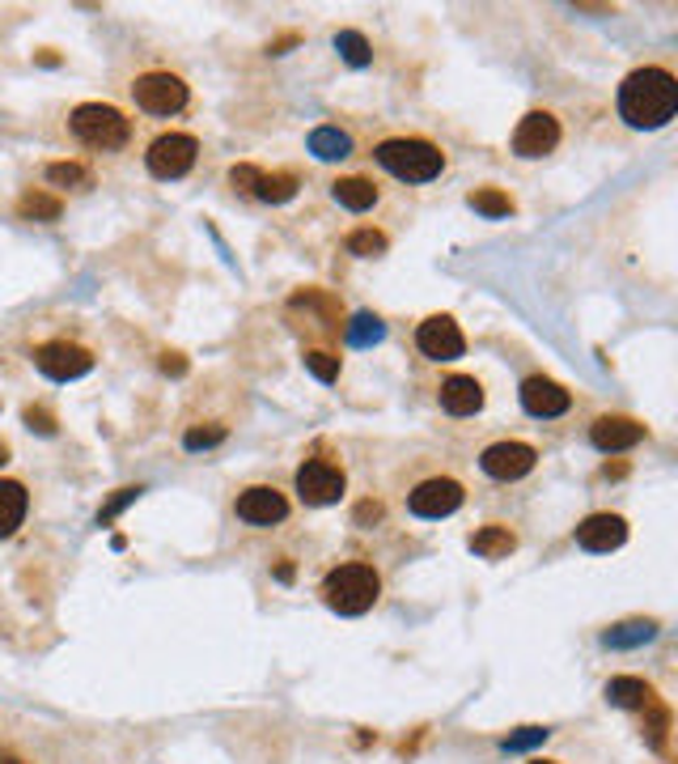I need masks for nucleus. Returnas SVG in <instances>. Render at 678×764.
Returning <instances> with one entry per match:
<instances>
[{"label":"nucleus","instance_id":"bb28decb","mask_svg":"<svg viewBox=\"0 0 678 764\" xmlns=\"http://www.w3.org/2000/svg\"><path fill=\"white\" fill-rule=\"evenodd\" d=\"M17 213H22L26 222H55V217H60V200L47 196V191H26V196L17 200Z\"/></svg>","mask_w":678,"mask_h":764},{"label":"nucleus","instance_id":"5701e85b","mask_svg":"<svg viewBox=\"0 0 678 764\" xmlns=\"http://www.w3.org/2000/svg\"><path fill=\"white\" fill-rule=\"evenodd\" d=\"M653 637H657V625H653V621H624V625L602 633V646H606V650H628V646H644V641H653Z\"/></svg>","mask_w":678,"mask_h":764},{"label":"nucleus","instance_id":"9d476101","mask_svg":"<svg viewBox=\"0 0 678 764\" xmlns=\"http://www.w3.org/2000/svg\"><path fill=\"white\" fill-rule=\"evenodd\" d=\"M535 463H539V454L526 442H497V447L484 450V459H479V467L492 480H522L526 472H535Z\"/></svg>","mask_w":678,"mask_h":764},{"label":"nucleus","instance_id":"a19ab883","mask_svg":"<svg viewBox=\"0 0 678 764\" xmlns=\"http://www.w3.org/2000/svg\"><path fill=\"white\" fill-rule=\"evenodd\" d=\"M4 459H9V447H4V442H0V463H4Z\"/></svg>","mask_w":678,"mask_h":764},{"label":"nucleus","instance_id":"a211bd4d","mask_svg":"<svg viewBox=\"0 0 678 764\" xmlns=\"http://www.w3.org/2000/svg\"><path fill=\"white\" fill-rule=\"evenodd\" d=\"M606 701L619 705V710H644V705L657 701V697H653V688H649L644 679H636V675H615V679L606 684Z\"/></svg>","mask_w":678,"mask_h":764},{"label":"nucleus","instance_id":"dca6fc26","mask_svg":"<svg viewBox=\"0 0 678 764\" xmlns=\"http://www.w3.org/2000/svg\"><path fill=\"white\" fill-rule=\"evenodd\" d=\"M644 438V425L632 421V416H598L590 429V442L598 450H632L636 442Z\"/></svg>","mask_w":678,"mask_h":764},{"label":"nucleus","instance_id":"e433bc0d","mask_svg":"<svg viewBox=\"0 0 678 764\" xmlns=\"http://www.w3.org/2000/svg\"><path fill=\"white\" fill-rule=\"evenodd\" d=\"M26 425L39 429V434H47V438L55 434V416H51L47 408H26Z\"/></svg>","mask_w":678,"mask_h":764},{"label":"nucleus","instance_id":"a878e982","mask_svg":"<svg viewBox=\"0 0 678 764\" xmlns=\"http://www.w3.org/2000/svg\"><path fill=\"white\" fill-rule=\"evenodd\" d=\"M336 51L343 55V64H352V68H365V64L374 60V47H369V39H365L361 30H339Z\"/></svg>","mask_w":678,"mask_h":764},{"label":"nucleus","instance_id":"aec40b11","mask_svg":"<svg viewBox=\"0 0 678 764\" xmlns=\"http://www.w3.org/2000/svg\"><path fill=\"white\" fill-rule=\"evenodd\" d=\"M26 518V489L17 480H0V540L13 536Z\"/></svg>","mask_w":678,"mask_h":764},{"label":"nucleus","instance_id":"f3484780","mask_svg":"<svg viewBox=\"0 0 678 764\" xmlns=\"http://www.w3.org/2000/svg\"><path fill=\"white\" fill-rule=\"evenodd\" d=\"M441 408L450 416H470V412L484 408V387L475 378H466V374H454V378L441 383Z\"/></svg>","mask_w":678,"mask_h":764},{"label":"nucleus","instance_id":"b1692460","mask_svg":"<svg viewBox=\"0 0 678 764\" xmlns=\"http://www.w3.org/2000/svg\"><path fill=\"white\" fill-rule=\"evenodd\" d=\"M381 336H386V323L378 315H352V323L343 327V340L352 345V349H369V345H378Z\"/></svg>","mask_w":678,"mask_h":764},{"label":"nucleus","instance_id":"f03ea898","mask_svg":"<svg viewBox=\"0 0 678 764\" xmlns=\"http://www.w3.org/2000/svg\"><path fill=\"white\" fill-rule=\"evenodd\" d=\"M378 594H381V583L369 565H339V569L327 574V583H323V599H327V608L339 612V616H361V612H369V608L378 603Z\"/></svg>","mask_w":678,"mask_h":764},{"label":"nucleus","instance_id":"473e14b6","mask_svg":"<svg viewBox=\"0 0 678 764\" xmlns=\"http://www.w3.org/2000/svg\"><path fill=\"white\" fill-rule=\"evenodd\" d=\"M216 442H225V425H196V429H187V438H183L187 450H204V447H216Z\"/></svg>","mask_w":678,"mask_h":764},{"label":"nucleus","instance_id":"f8f14e48","mask_svg":"<svg viewBox=\"0 0 678 764\" xmlns=\"http://www.w3.org/2000/svg\"><path fill=\"white\" fill-rule=\"evenodd\" d=\"M555 145H560V124H555V115H548V111H530L517 124V133H513V153L517 158H543Z\"/></svg>","mask_w":678,"mask_h":764},{"label":"nucleus","instance_id":"393cba45","mask_svg":"<svg viewBox=\"0 0 678 764\" xmlns=\"http://www.w3.org/2000/svg\"><path fill=\"white\" fill-rule=\"evenodd\" d=\"M254 196H259V200H267V204H285V200H293L297 196V175H289V171L259 175V183H254Z\"/></svg>","mask_w":678,"mask_h":764},{"label":"nucleus","instance_id":"2eb2a0df","mask_svg":"<svg viewBox=\"0 0 678 764\" xmlns=\"http://www.w3.org/2000/svg\"><path fill=\"white\" fill-rule=\"evenodd\" d=\"M628 540V523L619 514H590L581 527H577V543L586 552H615L619 543Z\"/></svg>","mask_w":678,"mask_h":764},{"label":"nucleus","instance_id":"cd10ccee","mask_svg":"<svg viewBox=\"0 0 678 764\" xmlns=\"http://www.w3.org/2000/svg\"><path fill=\"white\" fill-rule=\"evenodd\" d=\"M470 209L484 213V217H508L513 200H508L505 191H497V187H479V191H470Z\"/></svg>","mask_w":678,"mask_h":764},{"label":"nucleus","instance_id":"f257e3e1","mask_svg":"<svg viewBox=\"0 0 678 764\" xmlns=\"http://www.w3.org/2000/svg\"><path fill=\"white\" fill-rule=\"evenodd\" d=\"M678 111V82L666 68H636L619 86V115L632 128H662Z\"/></svg>","mask_w":678,"mask_h":764},{"label":"nucleus","instance_id":"20e7f679","mask_svg":"<svg viewBox=\"0 0 678 764\" xmlns=\"http://www.w3.org/2000/svg\"><path fill=\"white\" fill-rule=\"evenodd\" d=\"M73 133L81 136L85 145H93V149H120L127 145V120L115 111V107H102V102H85L73 111Z\"/></svg>","mask_w":678,"mask_h":764},{"label":"nucleus","instance_id":"c756f323","mask_svg":"<svg viewBox=\"0 0 678 764\" xmlns=\"http://www.w3.org/2000/svg\"><path fill=\"white\" fill-rule=\"evenodd\" d=\"M348 251L361 255V260H374V255L386 251V234H378V229H352L348 234Z\"/></svg>","mask_w":678,"mask_h":764},{"label":"nucleus","instance_id":"4be33fe9","mask_svg":"<svg viewBox=\"0 0 678 764\" xmlns=\"http://www.w3.org/2000/svg\"><path fill=\"white\" fill-rule=\"evenodd\" d=\"M470 548H475L479 556H488V561H501V556H508V552L517 548V536H513L508 527H501V523H492V527H484V531L470 536Z\"/></svg>","mask_w":678,"mask_h":764},{"label":"nucleus","instance_id":"4468645a","mask_svg":"<svg viewBox=\"0 0 678 764\" xmlns=\"http://www.w3.org/2000/svg\"><path fill=\"white\" fill-rule=\"evenodd\" d=\"M285 514H289L285 493H276V489H267V485H254V489H247V493L238 497V518H242V523L272 527V523H280Z\"/></svg>","mask_w":678,"mask_h":764},{"label":"nucleus","instance_id":"7c9ffc66","mask_svg":"<svg viewBox=\"0 0 678 764\" xmlns=\"http://www.w3.org/2000/svg\"><path fill=\"white\" fill-rule=\"evenodd\" d=\"M47 179L55 183V187H85L89 171L77 166V162H55V166H47Z\"/></svg>","mask_w":678,"mask_h":764},{"label":"nucleus","instance_id":"2f4dec72","mask_svg":"<svg viewBox=\"0 0 678 764\" xmlns=\"http://www.w3.org/2000/svg\"><path fill=\"white\" fill-rule=\"evenodd\" d=\"M305 370H310L318 383H336L339 378V358L323 353V349H314V353H305Z\"/></svg>","mask_w":678,"mask_h":764},{"label":"nucleus","instance_id":"7ed1b4c3","mask_svg":"<svg viewBox=\"0 0 678 764\" xmlns=\"http://www.w3.org/2000/svg\"><path fill=\"white\" fill-rule=\"evenodd\" d=\"M374 158L394 179L407 183H428L445 171V153L437 145H428V140H403V136L399 140H381Z\"/></svg>","mask_w":678,"mask_h":764},{"label":"nucleus","instance_id":"72a5a7b5","mask_svg":"<svg viewBox=\"0 0 678 764\" xmlns=\"http://www.w3.org/2000/svg\"><path fill=\"white\" fill-rule=\"evenodd\" d=\"M136 497H140V489H120V493L111 497V501H106V505H102V514H98V523H102V527H106V523H111V518H115V514H120V510H124L127 501H136Z\"/></svg>","mask_w":678,"mask_h":764},{"label":"nucleus","instance_id":"ea45409f","mask_svg":"<svg viewBox=\"0 0 678 764\" xmlns=\"http://www.w3.org/2000/svg\"><path fill=\"white\" fill-rule=\"evenodd\" d=\"M0 764H22V761H17L13 752H0Z\"/></svg>","mask_w":678,"mask_h":764},{"label":"nucleus","instance_id":"6e6552de","mask_svg":"<svg viewBox=\"0 0 678 764\" xmlns=\"http://www.w3.org/2000/svg\"><path fill=\"white\" fill-rule=\"evenodd\" d=\"M297 493L310 505H331L343 497V472L327 459H310L297 467Z\"/></svg>","mask_w":678,"mask_h":764},{"label":"nucleus","instance_id":"f704fd0d","mask_svg":"<svg viewBox=\"0 0 678 764\" xmlns=\"http://www.w3.org/2000/svg\"><path fill=\"white\" fill-rule=\"evenodd\" d=\"M548 739V730L543 726H522V735H508L505 748L508 752H517V748H530V743H543Z\"/></svg>","mask_w":678,"mask_h":764},{"label":"nucleus","instance_id":"58836bf2","mask_svg":"<svg viewBox=\"0 0 678 764\" xmlns=\"http://www.w3.org/2000/svg\"><path fill=\"white\" fill-rule=\"evenodd\" d=\"M162 370H166V374H187V361L178 358V353H166V358H162Z\"/></svg>","mask_w":678,"mask_h":764},{"label":"nucleus","instance_id":"1a4fd4ad","mask_svg":"<svg viewBox=\"0 0 678 764\" xmlns=\"http://www.w3.org/2000/svg\"><path fill=\"white\" fill-rule=\"evenodd\" d=\"M416 345H420L424 358H432V361H454V358H463V349H466L463 331H459V323L450 315L424 318L420 331H416Z\"/></svg>","mask_w":678,"mask_h":764},{"label":"nucleus","instance_id":"423d86ee","mask_svg":"<svg viewBox=\"0 0 678 764\" xmlns=\"http://www.w3.org/2000/svg\"><path fill=\"white\" fill-rule=\"evenodd\" d=\"M131 98H136V107H145L149 115H174V111L187 107V86H183V77H174V73H145V77H136Z\"/></svg>","mask_w":678,"mask_h":764},{"label":"nucleus","instance_id":"c9c22d12","mask_svg":"<svg viewBox=\"0 0 678 764\" xmlns=\"http://www.w3.org/2000/svg\"><path fill=\"white\" fill-rule=\"evenodd\" d=\"M259 175H263L259 166H247V162H242V166H234V171H229V183H234L238 191H254V183H259Z\"/></svg>","mask_w":678,"mask_h":764},{"label":"nucleus","instance_id":"6ab92c4d","mask_svg":"<svg viewBox=\"0 0 678 764\" xmlns=\"http://www.w3.org/2000/svg\"><path fill=\"white\" fill-rule=\"evenodd\" d=\"M305 145H310V153H314L318 162H343V158L352 153V136L343 133V128H336V124H323V128H314Z\"/></svg>","mask_w":678,"mask_h":764},{"label":"nucleus","instance_id":"412c9836","mask_svg":"<svg viewBox=\"0 0 678 764\" xmlns=\"http://www.w3.org/2000/svg\"><path fill=\"white\" fill-rule=\"evenodd\" d=\"M331 196H336L339 209H352V213H365L378 204V187L369 179H339L331 183Z\"/></svg>","mask_w":678,"mask_h":764},{"label":"nucleus","instance_id":"0eeeda50","mask_svg":"<svg viewBox=\"0 0 678 764\" xmlns=\"http://www.w3.org/2000/svg\"><path fill=\"white\" fill-rule=\"evenodd\" d=\"M35 365H39L47 378L68 383V378H81V374L93 370V353L81 349V345H68V340H51V345L35 349Z\"/></svg>","mask_w":678,"mask_h":764},{"label":"nucleus","instance_id":"c85d7f7f","mask_svg":"<svg viewBox=\"0 0 678 764\" xmlns=\"http://www.w3.org/2000/svg\"><path fill=\"white\" fill-rule=\"evenodd\" d=\"M649 710V718H644V739H649V748H666V730H670V710L662 705V701H649L644 705Z\"/></svg>","mask_w":678,"mask_h":764},{"label":"nucleus","instance_id":"9b49d317","mask_svg":"<svg viewBox=\"0 0 678 764\" xmlns=\"http://www.w3.org/2000/svg\"><path fill=\"white\" fill-rule=\"evenodd\" d=\"M463 505V485L459 480H424L412 489L407 497V510L416 514V518H445V514H454Z\"/></svg>","mask_w":678,"mask_h":764},{"label":"nucleus","instance_id":"39448f33","mask_svg":"<svg viewBox=\"0 0 678 764\" xmlns=\"http://www.w3.org/2000/svg\"><path fill=\"white\" fill-rule=\"evenodd\" d=\"M196 153H200L196 136L166 133V136H158V140L149 145L145 162H149V171H153L158 179H183V175L196 166Z\"/></svg>","mask_w":678,"mask_h":764},{"label":"nucleus","instance_id":"4c0bfd02","mask_svg":"<svg viewBox=\"0 0 678 764\" xmlns=\"http://www.w3.org/2000/svg\"><path fill=\"white\" fill-rule=\"evenodd\" d=\"M352 518H356V523H361V527H365V523H378V518H381V505H378V501H361V505H356V514H352Z\"/></svg>","mask_w":678,"mask_h":764},{"label":"nucleus","instance_id":"ddd939ff","mask_svg":"<svg viewBox=\"0 0 678 764\" xmlns=\"http://www.w3.org/2000/svg\"><path fill=\"white\" fill-rule=\"evenodd\" d=\"M522 408L530 412V416H539V421H551V416H564L568 404H573V396L560 387V383H551L543 374H535V378H526L522 383Z\"/></svg>","mask_w":678,"mask_h":764},{"label":"nucleus","instance_id":"79ce46f5","mask_svg":"<svg viewBox=\"0 0 678 764\" xmlns=\"http://www.w3.org/2000/svg\"><path fill=\"white\" fill-rule=\"evenodd\" d=\"M526 764H555V761H526Z\"/></svg>","mask_w":678,"mask_h":764}]
</instances>
